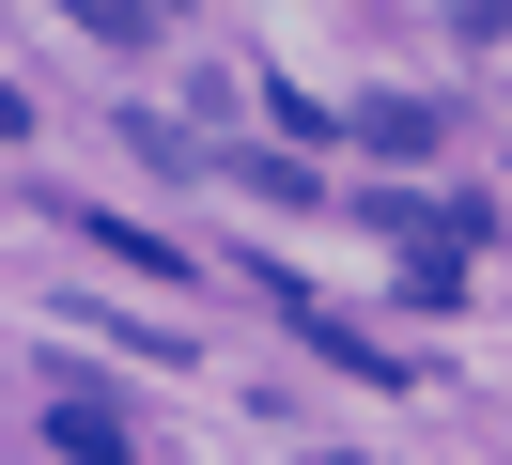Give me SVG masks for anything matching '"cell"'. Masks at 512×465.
<instances>
[{"label":"cell","instance_id":"3","mask_svg":"<svg viewBox=\"0 0 512 465\" xmlns=\"http://www.w3.org/2000/svg\"><path fill=\"white\" fill-rule=\"evenodd\" d=\"M94 248H109V264H125V279H171V295H187V279H202V264H187V248H171V233H125V217H94Z\"/></svg>","mask_w":512,"mask_h":465},{"label":"cell","instance_id":"2","mask_svg":"<svg viewBox=\"0 0 512 465\" xmlns=\"http://www.w3.org/2000/svg\"><path fill=\"white\" fill-rule=\"evenodd\" d=\"M357 140H373V155H435V140H450V124H435V109H419V93H373V109H357Z\"/></svg>","mask_w":512,"mask_h":465},{"label":"cell","instance_id":"4","mask_svg":"<svg viewBox=\"0 0 512 465\" xmlns=\"http://www.w3.org/2000/svg\"><path fill=\"white\" fill-rule=\"evenodd\" d=\"M0 140H32V93H16V78H0Z\"/></svg>","mask_w":512,"mask_h":465},{"label":"cell","instance_id":"5","mask_svg":"<svg viewBox=\"0 0 512 465\" xmlns=\"http://www.w3.org/2000/svg\"><path fill=\"white\" fill-rule=\"evenodd\" d=\"M140 16H156V31H171V16H187V0H140Z\"/></svg>","mask_w":512,"mask_h":465},{"label":"cell","instance_id":"1","mask_svg":"<svg viewBox=\"0 0 512 465\" xmlns=\"http://www.w3.org/2000/svg\"><path fill=\"white\" fill-rule=\"evenodd\" d=\"M47 450H63V465H125V403H94V388L47 403Z\"/></svg>","mask_w":512,"mask_h":465}]
</instances>
